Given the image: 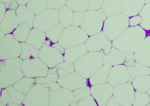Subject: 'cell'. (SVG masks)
<instances>
[{
  "mask_svg": "<svg viewBox=\"0 0 150 106\" xmlns=\"http://www.w3.org/2000/svg\"><path fill=\"white\" fill-rule=\"evenodd\" d=\"M149 32L140 25L129 27L112 41V46L123 52L134 53L142 43Z\"/></svg>",
  "mask_w": 150,
  "mask_h": 106,
  "instance_id": "cell-1",
  "label": "cell"
},
{
  "mask_svg": "<svg viewBox=\"0 0 150 106\" xmlns=\"http://www.w3.org/2000/svg\"><path fill=\"white\" fill-rule=\"evenodd\" d=\"M22 62L20 57L1 60L0 88L11 86L24 77L22 69Z\"/></svg>",
  "mask_w": 150,
  "mask_h": 106,
  "instance_id": "cell-2",
  "label": "cell"
},
{
  "mask_svg": "<svg viewBox=\"0 0 150 106\" xmlns=\"http://www.w3.org/2000/svg\"><path fill=\"white\" fill-rule=\"evenodd\" d=\"M104 64L101 51L88 52L74 63L75 70L80 75L88 79Z\"/></svg>",
  "mask_w": 150,
  "mask_h": 106,
  "instance_id": "cell-3",
  "label": "cell"
},
{
  "mask_svg": "<svg viewBox=\"0 0 150 106\" xmlns=\"http://www.w3.org/2000/svg\"><path fill=\"white\" fill-rule=\"evenodd\" d=\"M129 17L123 13L108 17L104 22L102 31L112 42L129 27Z\"/></svg>",
  "mask_w": 150,
  "mask_h": 106,
  "instance_id": "cell-4",
  "label": "cell"
},
{
  "mask_svg": "<svg viewBox=\"0 0 150 106\" xmlns=\"http://www.w3.org/2000/svg\"><path fill=\"white\" fill-rule=\"evenodd\" d=\"M107 17L102 9L87 10L81 27L89 36L102 32Z\"/></svg>",
  "mask_w": 150,
  "mask_h": 106,
  "instance_id": "cell-5",
  "label": "cell"
},
{
  "mask_svg": "<svg viewBox=\"0 0 150 106\" xmlns=\"http://www.w3.org/2000/svg\"><path fill=\"white\" fill-rule=\"evenodd\" d=\"M64 48L59 43L50 45L44 44L39 49V58L49 68H53L64 61Z\"/></svg>",
  "mask_w": 150,
  "mask_h": 106,
  "instance_id": "cell-6",
  "label": "cell"
},
{
  "mask_svg": "<svg viewBox=\"0 0 150 106\" xmlns=\"http://www.w3.org/2000/svg\"><path fill=\"white\" fill-rule=\"evenodd\" d=\"M89 36L81 27L71 25L63 30L59 43L64 49L86 43Z\"/></svg>",
  "mask_w": 150,
  "mask_h": 106,
  "instance_id": "cell-7",
  "label": "cell"
},
{
  "mask_svg": "<svg viewBox=\"0 0 150 106\" xmlns=\"http://www.w3.org/2000/svg\"><path fill=\"white\" fill-rule=\"evenodd\" d=\"M50 92L45 86L35 83L26 94L23 106H49Z\"/></svg>",
  "mask_w": 150,
  "mask_h": 106,
  "instance_id": "cell-8",
  "label": "cell"
},
{
  "mask_svg": "<svg viewBox=\"0 0 150 106\" xmlns=\"http://www.w3.org/2000/svg\"><path fill=\"white\" fill-rule=\"evenodd\" d=\"M59 24V11L48 8L35 15L33 27L46 33Z\"/></svg>",
  "mask_w": 150,
  "mask_h": 106,
  "instance_id": "cell-9",
  "label": "cell"
},
{
  "mask_svg": "<svg viewBox=\"0 0 150 106\" xmlns=\"http://www.w3.org/2000/svg\"><path fill=\"white\" fill-rule=\"evenodd\" d=\"M21 49V43L14 37L12 33L6 34L0 40V59L6 60L19 57Z\"/></svg>",
  "mask_w": 150,
  "mask_h": 106,
  "instance_id": "cell-10",
  "label": "cell"
},
{
  "mask_svg": "<svg viewBox=\"0 0 150 106\" xmlns=\"http://www.w3.org/2000/svg\"><path fill=\"white\" fill-rule=\"evenodd\" d=\"M22 69L24 76L36 79L48 74L49 67L39 58L23 60Z\"/></svg>",
  "mask_w": 150,
  "mask_h": 106,
  "instance_id": "cell-11",
  "label": "cell"
},
{
  "mask_svg": "<svg viewBox=\"0 0 150 106\" xmlns=\"http://www.w3.org/2000/svg\"><path fill=\"white\" fill-rule=\"evenodd\" d=\"M135 91L130 82L113 87L112 95L120 106H133Z\"/></svg>",
  "mask_w": 150,
  "mask_h": 106,
  "instance_id": "cell-12",
  "label": "cell"
},
{
  "mask_svg": "<svg viewBox=\"0 0 150 106\" xmlns=\"http://www.w3.org/2000/svg\"><path fill=\"white\" fill-rule=\"evenodd\" d=\"M130 75L126 66L124 64L112 66L108 73L107 82L113 87L129 81Z\"/></svg>",
  "mask_w": 150,
  "mask_h": 106,
  "instance_id": "cell-13",
  "label": "cell"
},
{
  "mask_svg": "<svg viewBox=\"0 0 150 106\" xmlns=\"http://www.w3.org/2000/svg\"><path fill=\"white\" fill-rule=\"evenodd\" d=\"M57 81L61 87L73 91L83 87L90 86L88 79L82 77L75 70L63 77L59 78Z\"/></svg>",
  "mask_w": 150,
  "mask_h": 106,
  "instance_id": "cell-14",
  "label": "cell"
},
{
  "mask_svg": "<svg viewBox=\"0 0 150 106\" xmlns=\"http://www.w3.org/2000/svg\"><path fill=\"white\" fill-rule=\"evenodd\" d=\"M113 87L108 83L90 86L91 95L94 98L98 106H106L107 102L113 94Z\"/></svg>",
  "mask_w": 150,
  "mask_h": 106,
  "instance_id": "cell-15",
  "label": "cell"
},
{
  "mask_svg": "<svg viewBox=\"0 0 150 106\" xmlns=\"http://www.w3.org/2000/svg\"><path fill=\"white\" fill-rule=\"evenodd\" d=\"M74 97L73 91L62 87L57 91L50 92L49 106H71Z\"/></svg>",
  "mask_w": 150,
  "mask_h": 106,
  "instance_id": "cell-16",
  "label": "cell"
},
{
  "mask_svg": "<svg viewBox=\"0 0 150 106\" xmlns=\"http://www.w3.org/2000/svg\"><path fill=\"white\" fill-rule=\"evenodd\" d=\"M104 64H109L111 66L123 64L125 57L123 52L113 46L112 42H110L102 51Z\"/></svg>",
  "mask_w": 150,
  "mask_h": 106,
  "instance_id": "cell-17",
  "label": "cell"
},
{
  "mask_svg": "<svg viewBox=\"0 0 150 106\" xmlns=\"http://www.w3.org/2000/svg\"><path fill=\"white\" fill-rule=\"evenodd\" d=\"M103 31L99 33L89 36L85 44L88 52L101 51L110 42Z\"/></svg>",
  "mask_w": 150,
  "mask_h": 106,
  "instance_id": "cell-18",
  "label": "cell"
},
{
  "mask_svg": "<svg viewBox=\"0 0 150 106\" xmlns=\"http://www.w3.org/2000/svg\"><path fill=\"white\" fill-rule=\"evenodd\" d=\"M150 32L147 34L142 43L134 53L135 61L148 67H150Z\"/></svg>",
  "mask_w": 150,
  "mask_h": 106,
  "instance_id": "cell-19",
  "label": "cell"
},
{
  "mask_svg": "<svg viewBox=\"0 0 150 106\" xmlns=\"http://www.w3.org/2000/svg\"><path fill=\"white\" fill-rule=\"evenodd\" d=\"M88 52L85 44L70 47L65 49L64 61L69 64H74L79 59Z\"/></svg>",
  "mask_w": 150,
  "mask_h": 106,
  "instance_id": "cell-20",
  "label": "cell"
},
{
  "mask_svg": "<svg viewBox=\"0 0 150 106\" xmlns=\"http://www.w3.org/2000/svg\"><path fill=\"white\" fill-rule=\"evenodd\" d=\"M0 24V29L6 34L12 33L20 24L16 11L7 10L5 17Z\"/></svg>",
  "mask_w": 150,
  "mask_h": 106,
  "instance_id": "cell-21",
  "label": "cell"
},
{
  "mask_svg": "<svg viewBox=\"0 0 150 106\" xmlns=\"http://www.w3.org/2000/svg\"><path fill=\"white\" fill-rule=\"evenodd\" d=\"M146 4V0H123L122 13L129 17L138 15Z\"/></svg>",
  "mask_w": 150,
  "mask_h": 106,
  "instance_id": "cell-22",
  "label": "cell"
},
{
  "mask_svg": "<svg viewBox=\"0 0 150 106\" xmlns=\"http://www.w3.org/2000/svg\"><path fill=\"white\" fill-rule=\"evenodd\" d=\"M112 66L109 64H104L88 79L90 86L107 82L108 73Z\"/></svg>",
  "mask_w": 150,
  "mask_h": 106,
  "instance_id": "cell-23",
  "label": "cell"
},
{
  "mask_svg": "<svg viewBox=\"0 0 150 106\" xmlns=\"http://www.w3.org/2000/svg\"><path fill=\"white\" fill-rule=\"evenodd\" d=\"M122 6L123 0H104L101 9L108 17L122 13Z\"/></svg>",
  "mask_w": 150,
  "mask_h": 106,
  "instance_id": "cell-24",
  "label": "cell"
},
{
  "mask_svg": "<svg viewBox=\"0 0 150 106\" xmlns=\"http://www.w3.org/2000/svg\"><path fill=\"white\" fill-rule=\"evenodd\" d=\"M46 39L45 32L33 27L31 29L26 42L39 50L44 45Z\"/></svg>",
  "mask_w": 150,
  "mask_h": 106,
  "instance_id": "cell-25",
  "label": "cell"
},
{
  "mask_svg": "<svg viewBox=\"0 0 150 106\" xmlns=\"http://www.w3.org/2000/svg\"><path fill=\"white\" fill-rule=\"evenodd\" d=\"M126 66L130 75L129 82L139 76L149 75V67L136 61L127 65Z\"/></svg>",
  "mask_w": 150,
  "mask_h": 106,
  "instance_id": "cell-26",
  "label": "cell"
},
{
  "mask_svg": "<svg viewBox=\"0 0 150 106\" xmlns=\"http://www.w3.org/2000/svg\"><path fill=\"white\" fill-rule=\"evenodd\" d=\"M16 14L20 24L27 22L30 27L33 28L35 15L26 5H19L16 11Z\"/></svg>",
  "mask_w": 150,
  "mask_h": 106,
  "instance_id": "cell-27",
  "label": "cell"
},
{
  "mask_svg": "<svg viewBox=\"0 0 150 106\" xmlns=\"http://www.w3.org/2000/svg\"><path fill=\"white\" fill-rule=\"evenodd\" d=\"M36 83L35 79L24 76L12 85L14 89L27 94Z\"/></svg>",
  "mask_w": 150,
  "mask_h": 106,
  "instance_id": "cell-28",
  "label": "cell"
},
{
  "mask_svg": "<svg viewBox=\"0 0 150 106\" xmlns=\"http://www.w3.org/2000/svg\"><path fill=\"white\" fill-rule=\"evenodd\" d=\"M32 29L30 25L27 22L21 23L15 29L12 34L14 37L20 43L26 42Z\"/></svg>",
  "mask_w": 150,
  "mask_h": 106,
  "instance_id": "cell-29",
  "label": "cell"
},
{
  "mask_svg": "<svg viewBox=\"0 0 150 106\" xmlns=\"http://www.w3.org/2000/svg\"><path fill=\"white\" fill-rule=\"evenodd\" d=\"M21 44L22 49L19 57L23 60L39 58V49L26 42L21 43Z\"/></svg>",
  "mask_w": 150,
  "mask_h": 106,
  "instance_id": "cell-30",
  "label": "cell"
},
{
  "mask_svg": "<svg viewBox=\"0 0 150 106\" xmlns=\"http://www.w3.org/2000/svg\"><path fill=\"white\" fill-rule=\"evenodd\" d=\"M74 11L65 6L59 10V24L65 28L72 25Z\"/></svg>",
  "mask_w": 150,
  "mask_h": 106,
  "instance_id": "cell-31",
  "label": "cell"
},
{
  "mask_svg": "<svg viewBox=\"0 0 150 106\" xmlns=\"http://www.w3.org/2000/svg\"><path fill=\"white\" fill-rule=\"evenodd\" d=\"M135 91L147 92L150 86V75H143L135 78L130 82Z\"/></svg>",
  "mask_w": 150,
  "mask_h": 106,
  "instance_id": "cell-32",
  "label": "cell"
},
{
  "mask_svg": "<svg viewBox=\"0 0 150 106\" xmlns=\"http://www.w3.org/2000/svg\"><path fill=\"white\" fill-rule=\"evenodd\" d=\"M10 95V103L9 106H23V102L26 94L17 91L12 86L6 88Z\"/></svg>",
  "mask_w": 150,
  "mask_h": 106,
  "instance_id": "cell-33",
  "label": "cell"
},
{
  "mask_svg": "<svg viewBox=\"0 0 150 106\" xmlns=\"http://www.w3.org/2000/svg\"><path fill=\"white\" fill-rule=\"evenodd\" d=\"M65 27L60 24H58L45 33L46 40L51 42V44L57 43Z\"/></svg>",
  "mask_w": 150,
  "mask_h": 106,
  "instance_id": "cell-34",
  "label": "cell"
},
{
  "mask_svg": "<svg viewBox=\"0 0 150 106\" xmlns=\"http://www.w3.org/2000/svg\"><path fill=\"white\" fill-rule=\"evenodd\" d=\"M26 6L35 15L48 8L46 0H30Z\"/></svg>",
  "mask_w": 150,
  "mask_h": 106,
  "instance_id": "cell-35",
  "label": "cell"
},
{
  "mask_svg": "<svg viewBox=\"0 0 150 106\" xmlns=\"http://www.w3.org/2000/svg\"><path fill=\"white\" fill-rule=\"evenodd\" d=\"M138 14L142 19L140 26L146 31L150 32V4H146Z\"/></svg>",
  "mask_w": 150,
  "mask_h": 106,
  "instance_id": "cell-36",
  "label": "cell"
},
{
  "mask_svg": "<svg viewBox=\"0 0 150 106\" xmlns=\"http://www.w3.org/2000/svg\"><path fill=\"white\" fill-rule=\"evenodd\" d=\"M89 1V0H67L66 6L74 12L86 11Z\"/></svg>",
  "mask_w": 150,
  "mask_h": 106,
  "instance_id": "cell-37",
  "label": "cell"
},
{
  "mask_svg": "<svg viewBox=\"0 0 150 106\" xmlns=\"http://www.w3.org/2000/svg\"><path fill=\"white\" fill-rule=\"evenodd\" d=\"M59 78L63 77L75 71L74 65L69 64L66 62H62L56 66Z\"/></svg>",
  "mask_w": 150,
  "mask_h": 106,
  "instance_id": "cell-38",
  "label": "cell"
},
{
  "mask_svg": "<svg viewBox=\"0 0 150 106\" xmlns=\"http://www.w3.org/2000/svg\"><path fill=\"white\" fill-rule=\"evenodd\" d=\"M150 103V95L146 92L135 91L133 106H148Z\"/></svg>",
  "mask_w": 150,
  "mask_h": 106,
  "instance_id": "cell-39",
  "label": "cell"
},
{
  "mask_svg": "<svg viewBox=\"0 0 150 106\" xmlns=\"http://www.w3.org/2000/svg\"><path fill=\"white\" fill-rule=\"evenodd\" d=\"M59 77L57 74H50L48 73L46 76L42 77L37 78L35 79L36 83L43 84H47L52 82L57 81Z\"/></svg>",
  "mask_w": 150,
  "mask_h": 106,
  "instance_id": "cell-40",
  "label": "cell"
},
{
  "mask_svg": "<svg viewBox=\"0 0 150 106\" xmlns=\"http://www.w3.org/2000/svg\"><path fill=\"white\" fill-rule=\"evenodd\" d=\"M48 8L59 10L66 6L67 0H46Z\"/></svg>",
  "mask_w": 150,
  "mask_h": 106,
  "instance_id": "cell-41",
  "label": "cell"
},
{
  "mask_svg": "<svg viewBox=\"0 0 150 106\" xmlns=\"http://www.w3.org/2000/svg\"><path fill=\"white\" fill-rule=\"evenodd\" d=\"M86 11L74 12L72 25L81 27L86 16Z\"/></svg>",
  "mask_w": 150,
  "mask_h": 106,
  "instance_id": "cell-42",
  "label": "cell"
},
{
  "mask_svg": "<svg viewBox=\"0 0 150 106\" xmlns=\"http://www.w3.org/2000/svg\"><path fill=\"white\" fill-rule=\"evenodd\" d=\"M91 95V93L90 91V86H89L85 90H82L78 93H77V94H75L74 100L71 104V106H76L78 102Z\"/></svg>",
  "mask_w": 150,
  "mask_h": 106,
  "instance_id": "cell-43",
  "label": "cell"
},
{
  "mask_svg": "<svg viewBox=\"0 0 150 106\" xmlns=\"http://www.w3.org/2000/svg\"><path fill=\"white\" fill-rule=\"evenodd\" d=\"M10 95L6 88H1L0 106H9Z\"/></svg>",
  "mask_w": 150,
  "mask_h": 106,
  "instance_id": "cell-44",
  "label": "cell"
},
{
  "mask_svg": "<svg viewBox=\"0 0 150 106\" xmlns=\"http://www.w3.org/2000/svg\"><path fill=\"white\" fill-rule=\"evenodd\" d=\"M76 106H97L98 104L93 96L91 95L78 102Z\"/></svg>",
  "mask_w": 150,
  "mask_h": 106,
  "instance_id": "cell-45",
  "label": "cell"
},
{
  "mask_svg": "<svg viewBox=\"0 0 150 106\" xmlns=\"http://www.w3.org/2000/svg\"><path fill=\"white\" fill-rule=\"evenodd\" d=\"M104 0H89L88 10L101 9Z\"/></svg>",
  "mask_w": 150,
  "mask_h": 106,
  "instance_id": "cell-46",
  "label": "cell"
},
{
  "mask_svg": "<svg viewBox=\"0 0 150 106\" xmlns=\"http://www.w3.org/2000/svg\"><path fill=\"white\" fill-rule=\"evenodd\" d=\"M142 19L139 14L129 17V27H134L139 25L141 24Z\"/></svg>",
  "mask_w": 150,
  "mask_h": 106,
  "instance_id": "cell-47",
  "label": "cell"
},
{
  "mask_svg": "<svg viewBox=\"0 0 150 106\" xmlns=\"http://www.w3.org/2000/svg\"><path fill=\"white\" fill-rule=\"evenodd\" d=\"M50 90V91H57L60 90L62 87L57 81L52 82L44 85Z\"/></svg>",
  "mask_w": 150,
  "mask_h": 106,
  "instance_id": "cell-48",
  "label": "cell"
},
{
  "mask_svg": "<svg viewBox=\"0 0 150 106\" xmlns=\"http://www.w3.org/2000/svg\"><path fill=\"white\" fill-rule=\"evenodd\" d=\"M6 6L7 10H12V11H16L19 5L16 1V0H13L9 3L6 4L5 5Z\"/></svg>",
  "mask_w": 150,
  "mask_h": 106,
  "instance_id": "cell-49",
  "label": "cell"
},
{
  "mask_svg": "<svg viewBox=\"0 0 150 106\" xmlns=\"http://www.w3.org/2000/svg\"><path fill=\"white\" fill-rule=\"evenodd\" d=\"M6 11H7V9L5 4L0 3V22H2V20L5 17Z\"/></svg>",
  "mask_w": 150,
  "mask_h": 106,
  "instance_id": "cell-50",
  "label": "cell"
},
{
  "mask_svg": "<svg viewBox=\"0 0 150 106\" xmlns=\"http://www.w3.org/2000/svg\"><path fill=\"white\" fill-rule=\"evenodd\" d=\"M107 106H120L118 103L116 101L115 99L114 98L113 96L112 95L111 97L108 99V101L107 102L106 104Z\"/></svg>",
  "mask_w": 150,
  "mask_h": 106,
  "instance_id": "cell-51",
  "label": "cell"
},
{
  "mask_svg": "<svg viewBox=\"0 0 150 106\" xmlns=\"http://www.w3.org/2000/svg\"><path fill=\"white\" fill-rule=\"evenodd\" d=\"M48 73L50 74H57V67H54L53 68H49Z\"/></svg>",
  "mask_w": 150,
  "mask_h": 106,
  "instance_id": "cell-52",
  "label": "cell"
},
{
  "mask_svg": "<svg viewBox=\"0 0 150 106\" xmlns=\"http://www.w3.org/2000/svg\"><path fill=\"white\" fill-rule=\"evenodd\" d=\"M30 0H16L19 5H26Z\"/></svg>",
  "mask_w": 150,
  "mask_h": 106,
  "instance_id": "cell-53",
  "label": "cell"
},
{
  "mask_svg": "<svg viewBox=\"0 0 150 106\" xmlns=\"http://www.w3.org/2000/svg\"><path fill=\"white\" fill-rule=\"evenodd\" d=\"M6 35V34H5V32L0 29V40L3 39L5 36Z\"/></svg>",
  "mask_w": 150,
  "mask_h": 106,
  "instance_id": "cell-54",
  "label": "cell"
},
{
  "mask_svg": "<svg viewBox=\"0 0 150 106\" xmlns=\"http://www.w3.org/2000/svg\"><path fill=\"white\" fill-rule=\"evenodd\" d=\"M12 1H13V0H1V3L6 5V4L9 3L10 2H11Z\"/></svg>",
  "mask_w": 150,
  "mask_h": 106,
  "instance_id": "cell-55",
  "label": "cell"
},
{
  "mask_svg": "<svg viewBox=\"0 0 150 106\" xmlns=\"http://www.w3.org/2000/svg\"><path fill=\"white\" fill-rule=\"evenodd\" d=\"M147 93H148L149 95H150V87H149V88L148 90L147 91Z\"/></svg>",
  "mask_w": 150,
  "mask_h": 106,
  "instance_id": "cell-56",
  "label": "cell"
},
{
  "mask_svg": "<svg viewBox=\"0 0 150 106\" xmlns=\"http://www.w3.org/2000/svg\"><path fill=\"white\" fill-rule=\"evenodd\" d=\"M146 4H150V0H146Z\"/></svg>",
  "mask_w": 150,
  "mask_h": 106,
  "instance_id": "cell-57",
  "label": "cell"
},
{
  "mask_svg": "<svg viewBox=\"0 0 150 106\" xmlns=\"http://www.w3.org/2000/svg\"><path fill=\"white\" fill-rule=\"evenodd\" d=\"M149 75H150V67H149Z\"/></svg>",
  "mask_w": 150,
  "mask_h": 106,
  "instance_id": "cell-58",
  "label": "cell"
},
{
  "mask_svg": "<svg viewBox=\"0 0 150 106\" xmlns=\"http://www.w3.org/2000/svg\"><path fill=\"white\" fill-rule=\"evenodd\" d=\"M150 106V103H149L148 105V106Z\"/></svg>",
  "mask_w": 150,
  "mask_h": 106,
  "instance_id": "cell-59",
  "label": "cell"
},
{
  "mask_svg": "<svg viewBox=\"0 0 150 106\" xmlns=\"http://www.w3.org/2000/svg\"></svg>",
  "mask_w": 150,
  "mask_h": 106,
  "instance_id": "cell-60",
  "label": "cell"
}]
</instances>
